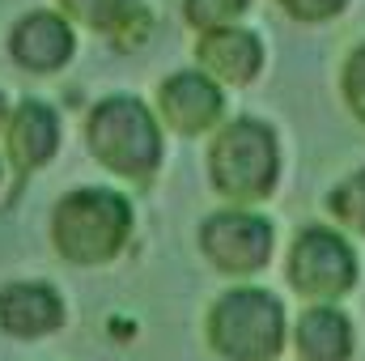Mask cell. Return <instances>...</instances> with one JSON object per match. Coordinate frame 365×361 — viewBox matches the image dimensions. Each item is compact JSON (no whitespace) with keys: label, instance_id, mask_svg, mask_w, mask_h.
I'll return each instance as SVG.
<instances>
[{"label":"cell","instance_id":"13","mask_svg":"<svg viewBox=\"0 0 365 361\" xmlns=\"http://www.w3.org/2000/svg\"><path fill=\"white\" fill-rule=\"evenodd\" d=\"M68 9V17H77L81 26H90L106 39H123L136 43L149 30V13L140 9V0H60Z\"/></svg>","mask_w":365,"mask_h":361},{"label":"cell","instance_id":"1","mask_svg":"<svg viewBox=\"0 0 365 361\" xmlns=\"http://www.w3.org/2000/svg\"><path fill=\"white\" fill-rule=\"evenodd\" d=\"M132 234V208L106 187L68 191L51 213V243L68 264H106Z\"/></svg>","mask_w":365,"mask_h":361},{"label":"cell","instance_id":"7","mask_svg":"<svg viewBox=\"0 0 365 361\" xmlns=\"http://www.w3.org/2000/svg\"><path fill=\"white\" fill-rule=\"evenodd\" d=\"M9 56L30 73H56L73 60V30L60 13H30L13 26Z\"/></svg>","mask_w":365,"mask_h":361},{"label":"cell","instance_id":"11","mask_svg":"<svg viewBox=\"0 0 365 361\" xmlns=\"http://www.w3.org/2000/svg\"><path fill=\"white\" fill-rule=\"evenodd\" d=\"M195 56H200V64H204L217 81H230V86L255 81V73H259V64H264L259 39H255L251 30H230V26L208 30V34L200 39V47H195Z\"/></svg>","mask_w":365,"mask_h":361},{"label":"cell","instance_id":"16","mask_svg":"<svg viewBox=\"0 0 365 361\" xmlns=\"http://www.w3.org/2000/svg\"><path fill=\"white\" fill-rule=\"evenodd\" d=\"M344 98H349L353 115L365 123V47H357L344 64Z\"/></svg>","mask_w":365,"mask_h":361},{"label":"cell","instance_id":"5","mask_svg":"<svg viewBox=\"0 0 365 361\" xmlns=\"http://www.w3.org/2000/svg\"><path fill=\"white\" fill-rule=\"evenodd\" d=\"M289 280L306 298H340L357 285V255L340 234L310 225L289 251Z\"/></svg>","mask_w":365,"mask_h":361},{"label":"cell","instance_id":"9","mask_svg":"<svg viewBox=\"0 0 365 361\" xmlns=\"http://www.w3.org/2000/svg\"><path fill=\"white\" fill-rule=\"evenodd\" d=\"M64 323V302L51 285H30V280H17V285H4L0 289V327L9 336H21V340H34V336H47Z\"/></svg>","mask_w":365,"mask_h":361},{"label":"cell","instance_id":"17","mask_svg":"<svg viewBox=\"0 0 365 361\" xmlns=\"http://www.w3.org/2000/svg\"><path fill=\"white\" fill-rule=\"evenodd\" d=\"M344 4H349V0H280V9H284L289 17H297V21H327V17H336Z\"/></svg>","mask_w":365,"mask_h":361},{"label":"cell","instance_id":"8","mask_svg":"<svg viewBox=\"0 0 365 361\" xmlns=\"http://www.w3.org/2000/svg\"><path fill=\"white\" fill-rule=\"evenodd\" d=\"M158 106L166 115V123L182 132V136H195V132H208L217 119H221V90L212 77L204 73H175L162 93H158Z\"/></svg>","mask_w":365,"mask_h":361},{"label":"cell","instance_id":"10","mask_svg":"<svg viewBox=\"0 0 365 361\" xmlns=\"http://www.w3.org/2000/svg\"><path fill=\"white\" fill-rule=\"evenodd\" d=\"M4 149L17 171H38L60 149V119L43 102H21L4 128Z\"/></svg>","mask_w":365,"mask_h":361},{"label":"cell","instance_id":"14","mask_svg":"<svg viewBox=\"0 0 365 361\" xmlns=\"http://www.w3.org/2000/svg\"><path fill=\"white\" fill-rule=\"evenodd\" d=\"M331 213H336V221H344L349 230H357L365 234V171H357L353 179H344L336 191H331Z\"/></svg>","mask_w":365,"mask_h":361},{"label":"cell","instance_id":"4","mask_svg":"<svg viewBox=\"0 0 365 361\" xmlns=\"http://www.w3.org/2000/svg\"><path fill=\"white\" fill-rule=\"evenodd\" d=\"M208 340L225 361H272L284 349V310L268 289H230L208 315Z\"/></svg>","mask_w":365,"mask_h":361},{"label":"cell","instance_id":"2","mask_svg":"<svg viewBox=\"0 0 365 361\" xmlns=\"http://www.w3.org/2000/svg\"><path fill=\"white\" fill-rule=\"evenodd\" d=\"M86 141H90L93 158L123 179H149L162 162L158 119L132 93H115L93 106L90 123H86Z\"/></svg>","mask_w":365,"mask_h":361},{"label":"cell","instance_id":"3","mask_svg":"<svg viewBox=\"0 0 365 361\" xmlns=\"http://www.w3.org/2000/svg\"><path fill=\"white\" fill-rule=\"evenodd\" d=\"M276 132L264 119H234L217 132L212 149H208V171L212 187L225 200L238 204H255L276 187Z\"/></svg>","mask_w":365,"mask_h":361},{"label":"cell","instance_id":"18","mask_svg":"<svg viewBox=\"0 0 365 361\" xmlns=\"http://www.w3.org/2000/svg\"><path fill=\"white\" fill-rule=\"evenodd\" d=\"M0 123H4V98H0Z\"/></svg>","mask_w":365,"mask_h":361},{"label":"cell","instance_id":"12","mask_svg":"<svg viewBox=\"0 0 365 361\" xmlns=\"http://www.w3.org/2000/svg\"><path fill=\"white\" fill-rule=\"evenodd\" d=\"M297 353L302 361H349L353 327L336 306H310L297 319Z\"/></svg>","mask_w":365,"mask_h":361},{"label":"cell","instance_id":"15","mask_svg":"<svg viewBox=\"0 0 365 361\" xmlns=\"http://www.w3.org/2000/svg\"><path fill=\"white\" fill-rule=\"evenodd\" d=\"M242 9H247V0H187V21L208 34V30H221L234 17H242Z\"/></svg>","mask_w":365,"mask_h":361},{"label":"cell","instance_id":"6","mask_svg":"<svg viewBox=\"0 0 365 361\" xmlns=\"http://www.w3.org/2000/svg\"><path fill=\"white\" fill-rule=\"evenodd\" d=\"M200 247L208 264L230 276L259 272L272 255V225L255 213H217L200 225Z\"/></svg>","mask_w":365,"mask_h":361}]
</instances>
